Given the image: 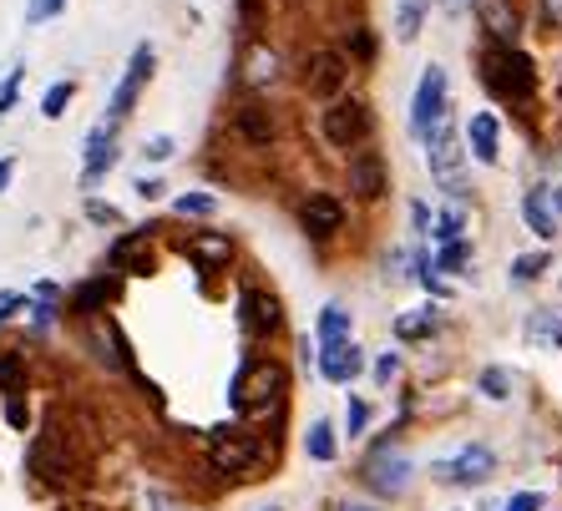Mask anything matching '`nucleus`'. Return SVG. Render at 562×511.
<instances>
[{
  "label": "nucleus",
  "instance_id": "37998d69",
  "mask_svg": "<svg viewBox=\"0 0 562 511\" xmlns=\"http://www.w3.org/2000/svg\"><path fill=\"white\" fill-rule=\"evenodd\" d=\"M21 304H26V294H0V324H6V319H11Z\"/></svg>",
  "mask_w": 562,
  "mask_h": 511
},
{
  "label": "nucleus",
  "instance_id": "cd10ccee",
  "mask_svg": "<svg viewBox=\"0 0 562 511\" xmlns=\"http://www.w3.org/2000/svg\"><path fill=\"white\" fill-rule=\"evenodd\" d=\"M71 97H76V87H71V81H51V87H46V97H41V117H66V107H71Z\"/></svg>",
  "mask_w": 562,
  "mask_h": 511
},
{
  "label": "nucleus",
  "instance_id": "5701e85b",
  "mask_svg": "<svg viewBox=\"0 0 562 511\" xmlns=\"http://www.w3.org/2000/svg\"><path fill=\"white\" fill-rule=\"evenodd\" d=\"M522 218H527V228H532L537 238H557V213H552V203H547V188H537V193L522 198Z\"/></svg>",
  "mask_w": 562,
  "mask_h": 511
},
{
  "label": "nucleus",
  "instance_id": "c9c22d12",
  "mask_svg": "<svg viewBox=\"0 0 562 511\" xmlns=\"http://www.w3.org/2000/svg\"><path fill=\"white\" fill-rule=\"evenodd\" d=\"M365 425H370V405H365V400H350V405H345V431L360 436Z\"/></svg>",
  "mask_w": 562,
  "mask_h": 511
},
{
  "label": "nucleus",
  "instance_id": "79ce46f5",
  "mask_svg": "<svg viewBox=\"0 0 562 511\" xmlns=\"http://www.w3.org/2000/svg\"><path fill=\"white\" fill-rule=\"evenodd\" d=\"M542 21H547L552 31H562V0H542Z\"/></svg>",
  "mask_w": 562,
  "mask_h": 511
},
{
  "label": "nucleus",
  "instance_id": "412c9836",
  "mask_svg": "<svg viewBox=\"0 0 562 511\" xmlns=\"http://www.w3.org/2000/svg\"><path fill=\"white\" fill-rule=\"evenodd\" d=\"M350 324H355V314H350L345 304H325V309H319V324H314L319 350H325V345H345V339H350Z\"/></svg>",
  "mask_w": 562,
  "mask_h": 511
},
{
  "label": "nucleus",
  "instance_id": "58836bf2",
  "mask_svg": "<svg viewBox=\"0 0 562 511\" xmlns=\"http://www.w3.org/2000/svg\"><path fill=\"white\" fill-rule=\"evenodd\" d=\"M249 76L259 81V87H264V81H274V51H264V46H259V51H254V71H249Z\"/></svg>",
  "mask_w": 562,
  "mask_h": 511
},
{
  "label": "nucleus",
  "instance_id": "9b49d317",
  "mask_svg": "<svg viewBox=\"0 0 562 511\" xmlns=\"http://www.w3.org/2000/svg\"><path fill=\"white\" fill-rule=\"evenodd\" d=\"M365 481H370V491H380V496H400V491L411 486V461L395 456L390 446H380V451L365 461Z\"/></svg>",
  "mask_w": 562,
  "mask_h": 511
},
{
  "label": "nucleus",
  "instance_id": "72a5a7b5",
  "mask_svg": "<svg viewBox=\"0 0 562 511\" xmlns=\"http://www.w3.org/2000/svg\"><path fill=\"white\" fill-rule=\"evenodd\" d=\"M173 152H178V142H173L168 132H157V137H147V147H142V157H147V162H168Z\"/></svg>",
  "mask_w": 562,
  "mask_h": 511
},
{
  "label": "nucleus",
  "instance_id": "3c124183",
  "mask_svg": "<svg viewBox=\"0 0 562 511\" xmlns=\"http://www.w3.org/2000/svg\"><path fill=\"white\" fill-rule=\"evenodd\" d=\"M269 511H279V506H269Z\"/></svg>",
  "mask_w": 562,
  "mask_h": 511
},
{
  "label": "nucleus",
  "instance_id": "2eb2a0df",
  "mask_svg": "<svg viewBox=\"0 0 562 511\" xmlns=\"http://www.w3.org/2000/svg\"><path fill=\"white\" fill-rule=\"evenodd\" d=\"M476 16H481V26H487V36H492L497 46H517L522 16H517L512 0H476Z\"/></svg>",
  "mask_w": 562,
  "mask_h": 511
},
{
  "label": "nucleus",
  "instance_id": "8fccbe9b",
  "mask_svg": "<svg viewBox=\"0 0 562 511\" xmlns=\"http://www.w3.org/2000/svg\"><path fill=\"white\" fill-rule=\"evenodd\" d=\"M451 6H466V0H451Z\"/></svg>",
  "mask_w": 562,
  "mask_h": 511
},
{
  "label": "nucleus",
  "instance_id": "b1692460",
  "mask_svg": "<svg viewBox=\"0 0 562 511\" xmlns=\"http://www.w3.org/2000/svg\"><path fill=\"white\" fill-rule=\"evenodd\" d=\"M147 238V228L142 233H132V238H117L112 243V269H127V274H152V253H142L137 243Z\"/></svg>",
  "mask_w": 562,
  "mask_h": 511
},
{
  "label": "nucleus",
  "instance_id": "7ed1b4c3",
  "mask_svg": "<svg viewBox=\"0 0 562 511\" xmlns=\"http://www.w3.org/2000/svg\"><path fill=\"white\" fill-rule=\"evenodd\" d=\"M208 461L223 476H244L264 461V441L249 425H218V431H208Z\"/></svg>",
  "mask_w": 562,
  "mask_h": 511
},
{
  "label": "nucleus",
  "instance_id": "f704fd0d",
  "mask_svg": "<svg viewBox=\"0 0 562 511\" xmlns=\"http://www.w3.org/2000/svg\"><path fill=\"white\" fill-rule=\"evenodd\" d=\"M21 76H26V66H16L6 81H0V117H6L11 107H16V92H21Z\"/></svg>",
  "mask_w": 562,
  "mask_h": 511
},
{
  "label": "nucleus",
  "instance_id": "aec40b11",
  "mask_svg": "<svg viewBox=\"0 0 562 511\" xmlns=\"http://www.w3.org/2000/svg\"><path fill=\"white\" fill-rule=\"evenodd\" d=\"M183 253L198 264V269H218V264H228V253H233V243L223 238V233H198V238H188L183 243Z\"/></svg>",
  "mask_w": 562,
  "mask_h": 511
},
{
  "label": "nucleus",
  "instance_id": "4c0bfd02",
  "mask_svg": "<svg viewBox=\"0 0 562 511\" xmlns=\"http://www.w3.org/2000/svg\"><path fill=\"white\" fill-rule=\"evenodd\" d=\"M542 506H547V496H542V491H517L502 511H542Z\"/></svg>",
  "mask_w": 562,
  "mask_h": 511
},
{
  "label": "nucleus",
  "instance_id": "2f4dec72",
  "mask_svg": "<svg viewBox=\"0 0 562 511\" xmlns=\"http://www.w3.org/2000/svg\"><path fill=\"white\" fill-rule=\"evenodd\" d=\"M547 264H552L547 253H522V259H512V279H517V284H532Z\"/></svg>",
  "mask_w": 562,
  "mask_h": 511
},
{
  "label": "nucleus",
  "instance_id": "f03ea898",
  "mask_svg": "<svg viewBox=\"0 0 562 511\" xmlns=\"http://www.w3.org/2000/svg\"><path fill=\"white\" fill-rule=\"evenodd\" d=\"M279 400H284V365H274V360H244L238 375L228 380V405L249 420L279 410Z\"/></svg>",
  "mask_w": 562,
  "mask_h": 511
},
{
  "label": "nucleus",
  "instance_id": "bb28decb",
  "mask_svg": "<svg viewBox=\"0 0 562 511\" xmlns=\"http://www.w3.org/2000/svg\"><path fill=\"white\" fill-rule=\"evenodd\" d=\"M304 451H309V461H335V425L330 420H314L309 425V436H304Z\"/></svg>",
  "mask_w": 562,
  "mask_h": 511
},
{
  "label": "nucleus",
  "instance_id": "f3484780",
  "mask_svg": "<svg viewBox=\"0 0 562 511\" xmlns=\"http://www.w3.org/2000/svg\"><path fill=\"white\" fill-rule=\"evenodd\" d=\"M0 390H6V420L16 425V431H26V360L21 355H0Z\"/></svg>",
  "mask_w": 562,
  "mask_h": 511
},
{
  "label": "nucleus",
  "instance_id": "39448f33",
  "mask_svg": "<svg viewBox=\"0 0 562 511\" xmlns=\"http://www.w3.org/2000/svg\"><path fill=\"white\" fill-rule=\"evenodd\" d=\"M370 127H375V117H370V107L365 102H330V112L319 117V132H325V142L335 147V152H355L365 137H370Z\"/></svg>",
  "mask_w": 562,
  "mask_h": 511
},
{
  "label": "nucleus",
  "instance_id": "c85d7f7f",
  "mask_svg": "<svg viewBox=\"0 0 562 511\" xmlns=\"http://www.w3.org/2000/svg\"><path fill=\"white\" fill-rule=\"evenodd\" d=\"M476 390H481V395H487V400H507V395H512V370H502V365H492V370H481Z\"/></svg>",
  "mask_w": 562,
  "mask_h": 511
},
{
  "label": "nucleus",
  "instance_id": "473e14b6",
  "mask_svg": "<svg viewBox=\"0 0 562 511\" xmlns=\"http://www.w3.org/2000/svg\"><path fill=\"white\" fill-rule=\"evenodd\" d=\"M61 6L66 0H26V26H41V21L61 16Z\"/></svg>",
  "mask_w": 562,
  "mask_h": 511
},
{
  "label": "nucleus",
  "instance_id": "6e6552de",
  "mask_svg": "<svg viewBox=\"0 0 562 511\" xmlns=\"http://www.w3.org/2000/svg\"><path fill=\"white\" fill-rule=\"evenodd\" d=\"M345 81H350V61L340 56V51H309V61H304V92L309 97H319V102H340V92H345Z\"/></svg>",
  "mask_w": 562,
  "mask_h": 511
},
{
  "label": "nucleus",
  "instance_id": "393cba45",
  "mask_svg": "<svg viewBox=\"0 0 562 511\" xmlns=\"http://www.w3.org/2000/svg\"><path fill=\"white\" fill-rule=\"evenodd\" d=\"M436 329V304H421V309H406L395 319V339H426Z\"/></svg>",
  "mask_w": 562,
  "mask_h": 511
},
{
  "label": "nucleus",
  "instance_id": "09e8293b",
  "mask_svg": "<svg viewBox=\"0 0 562 511\" xmlns=\"http://www.w3.org/2000/svg\"><path fill=\"white\" fill-rule=\"evenodd\" d=\"M61 511H97V506H61Z\"/></svg>",
  "mask_w": 562,
  "mask_h": 511
},
{
  "label": "nucleus",
  "instance_id": "e433bc0d",
  "mask_svg": "<svg viewBox=\"0 0 562 511\" xmlns=\"http://www.w3.org/2000/svg\"><path fill=\"white\" fill-rule=\"evenodd\" d=\"M345 46H350L360 61H370V56H375V36H370L365 26H360V31H350V36H345Z\"/></svg>",
  "mask_w": 562,
  "mask_h": 511
},
{
  "label": "nucleus",
  "instance_id": "20e7f679",
  "mask_svg": "<svg viewBox=\"0 0 562 511\" xmlns=\"http://www.w3.org/2000/svg\"><path fill=\"white\" fill-rule=\"evenodd\" d=\"M26 466H31V476H36V481H46V486H66V481H76V451H71V441L56 431V425H46V431L31 441Z\"/></svg>",
  "mask_w": 562,
  "mask_h": 511
},
{
  "label": "nucleus",
  "instance_id": "1a4fd4ad",
  "mask_svg": "<svg viewBox=\"0 0 562 511\" xmlns=\"http://www.w3.org/2000/svg\"><path fill=\"white\" fill-rule=\"evenodd\" d=\"M446 92H451L446 71H441V66H426L421 87H416V102H411V132H416V137H426V132L446 117Z\"/></svg>",
  "mask_w": 562,
  "mask_h": 511
},
{
  "label": "nucleus",
  "instance_id": "c756f323",
  "mask_svg": "<svg viewBox=\"0 0 562 511\" xmlns=\"http://www.w3.org/2000/svg\"><path fill=\"white\" fill-rule=\"evenodd\" d=\"M461 228H466V213H461V208H446V213L431 223V238L446 248V243H456V238H461Z\"/></svg>",
  "mask_w": 562,
  "mask_h": 511
},
{
  "label": "nucleus",
  "instance_id": "4be33fe9",
  "mask_svg": "<svg viewBox=\"0 0 562 511\" xmlns=\"http://www.w3.org/2000/svg\"><path fill=\"white\" fill-rule=\"evenodd\" d=\"M233 122H238V132H244L254 147H269V142H274V117H269L259 102H244Z\"/></svg>",
  "mask_w": 562,
  "mask_h": 511
},
{
  "label": "nucleus",
  "instance_id": "f8f14e48",
  "mask_svg": "<svg viewBox=\"0 0 562 511\" xmlns=\"http://www.w3.org/2000/svg\"><path fill=\"white\" fill-rule=\"evenodd\" d=\"M299 223H304L309 238H335L340 223H345V203L335 193H309L304 208H299Z\"/></svg>",
  "mask_w": 562,
  "mask_h": 511
},
{
  "label": "nucleus",
  "instance_id": "4468645a",
  "mask_svg": "<svg viewBox=\"0 0 562 511\" xmlns=\"http://www.w3.org/2000/svg\"><path fill=\"white\" fill-rule=\"evenodd\" d=\"M360 370H365V350L355 345V339L319 350V375H325L330 385H350V380H360Z\"/></svg>",
  "mask_w": 562,
  "mask_h": 511
},
{
  "label": "nucleus",
  "instance_id": "a18cd8bd",
  "mask_svg": "<svg viewBox=\"0 0 562 511\" xmlns=\"http://www.w3.org/2000/svg\"><path fill=\"white\" fill-rule=\"evenodd\" d=\"M11 178H16V157H0V193L11 188Z\"/></svg>",
  "mask_w": 562,
  "mask_h": 511
},
{
  "label": "nucleus",
  "instance_id": "a19ab883",
  "mask_svg": "<svg viewBox=\"0 0 562 511\" xmlns=\"http://www.w3.org/2000/svg\"><path fill=\"white\" fill-rule=\"evenodd\" d=\"M107 289H112V284H87L82 294H76V309H92V304H102V299H107Z\"/></svg>",
  "mask_w": 562,
  "mask_h": 511
},
{
  "label": "nucleus",
  "instance_id": "49530a36",
  "mask_svg": "<svg viewBox=\"0 0 562 511\" xmlns=\"http://www.w3.org/2000/svg\"><path fill=\"white\" fill-rule=\"evenodd\" d=\"M137 193L142 198H157V193H163V183H157V178H137Z\"/></svg>",
  "mask_w": 562,
  "mask_h": 511
},
{
  "label": "nucleus",
  "instance_id": "ea45409f",
  "mask_svg": "<svg viewBox=\"0 0 562 511\" xmlns=\"http://www.w3.org/2000/svg\"><path fill=\"white\" fill-rule=\"evenodd\" d=\"M395 375H400V355H395V350H385V355L375 360V380H380V385H390Z\"/></svg>",
  "mask_w": 562,
  "mask_h": 511
},
{
  "label": "nucleus",
  "instance_id": "0eeeda50",
  "mask_svg": "<svg viewBox=\"0 0 562 511\" xmlns=\"http://www.w3.org/2000/svg\"><path fill=\"white\" fill-rule=\"evenodd\" d=\"M152 61H157V51L142 41V46L132 51V61H127L122 81H117L112 102H107V127H122V122L132 117V107H137V97H142V87H147V76H152Z\"/></svg>",
  "mask_w": 562,
  "mask_h": 511
},
{
  "label": "nucleus",
  "instance_id": "6ab92c4d",
  "mask_svg": "<svg viewBox=\"0 0 562 511\" xmlns=\"http://www.w3.org/2000/svg\"><path fill=\"white\" fill-rule=\"evenodd\" d=\"M466 147H471L476 162H487V167L502 157V127H497L492 112H476V117L466 122Z\"/></svg>",
  "mask_w": 562,
  "mask_h": 511
},
{
  "label": "nucleus",
  "instance_id": "a211bd4d",
  "mask_svg": "<svg viewBox=\"0 0 562 511\" xmlns=\"http://www.w3.org/2000/svg\"><path fill=\"white\" fill-rule=\"evenodd\" d=\"M385 157L380 152H350V193L360 198H380L385 193Z\"/></svg>",
  "mask_w": 562,
  "mask_h": 511
},
{
  "label": "nucleus",
  "instance_id": "ddd939ff",
  "mask_svg": "<svg viewBox=\"0 0 562 511\" xmlns=\"http://www.w3.org/2000/svg\"><path fill=\"white\" fill-rule=\"evenodd\" d=\"M238 324H244L249 339H264V334L279 329V304L264 289H244V294H238Z\"/></svg>",
  "mask_w": 562,
  "mask_h": 511
},
{
  "label": "nucleus",
  "instance_id": "de8ad7c7",
  "mask_svg": "<svg viewBox=\"0 0 562 511\" xmlns=\"http://www.w3.org/2000/svg\"><path fill=\"white\" fill-rule=\"evenodd\" d=\"M345 511H380V506H360V501H350V506H345Z\"/></svg>",
  "mask_w": 562,
  "mask_h": 511
},
{
  "label": "nucleus",
  "instance_id": "c03bdc74",
  "mask_svg": "<svg viewBox=\"0 0 562 511\" xmlns=\"http://www.w3.org/2000/svg\"><path fill=\"white\" fill-rule=\"evenodd\" d=\"M87 218H92V223H117V208H107V203H87Z\"/></svg>",
  "mask_w": 562,
  "mask_h": 511
},
{
  "label": "nucleus",
  "instance_id": "dca6fc26",
  "mask_svg": "<svg viewBox=\"0 0 562 511\" xmlns=\"http://www.w3.org/2000/svg\"><path fill=\"white\" fill-rule=\"evenodd\" d=\"M112 137H117V127H92V137H87V167H82V188H97L112 167H117V147H112Z\"/></svg>",
  "mask_w": 562,
  "mask_h": 511
},
{
  "label": "nucleus",
  "instance_id": "a878e982",
  "mask_svg": "<svg viewBox=\"0 0 562 511\" xmlns=\"http://www.w3.org/2000/svg\"><path fill=\"white\" fill-rule=\"evenodd\" d=\"M426 6H431V0H400V6H395V36H400V41H416V36H421Z\"/></svg>",
  "mask_w": 562,
  "mask_h": 511
},
{
  "label": "nucleus",
  "instance_id": "7c9ffc66",
  "mask_svg": "<svg viewBox=\"0 0 562 511\" xmlns=\"http://www.w3.org/2000/svg\"><path fill=\"white\" fill-rule=\"evenodd\" d=\"M173 208H178L183 218H208V213H218V198H213V193H183Z\"/></svg>",
  "mask_w": 562,
  "mask_h": 511
},
{
  "label": "nucleus",
  "instance_id": "9d476101",
  "mask_svg": "<svg viewBox=\"0 0 562 511\" xmlns=\"http://www.w3.org/2000/svg\"><path fill=\"white\" fill-rule=\"evenodd\" d=\"M441 471V481H451V486H481V481H492V471H497V456L487 451V446H461L446 466H436Z\"/></svg>",
  "mask_w": 562,
  "mask_h": 511
},
{
  "label": "nucleus",
  "instance_id": "f257e3e1",
  "mask_svg": "<svg viewBox=\"0 0 562 511\" xmlns=\"http://www.w3.org/2000/svg\"><path fill=\"white\" fill-rule=\"evenodd\" d=\"M481 81L492 87V97H502L512 107H527L532 92H537V66L517 46H487L481 51Z\"/></svg>",
  "mask_w": 562,
  "mask_h": 511
},
{
  "label": "nucleus",
  "instance_id": "423d86ee",
  "mask_svg": "<svg viewBox=\"0 0 562 511\" xmlns=\"http://www.w3.org/2000/svg\"><path fill=\"white\" fill-rule=\"evenodd\" d=\"M461 137H456V127L441 117L431 132H426V162H431V178L446 188V193H461Z\"/></svg>",
  "mask_w": 562,
  "mask_h": 511
}]
</instances>
